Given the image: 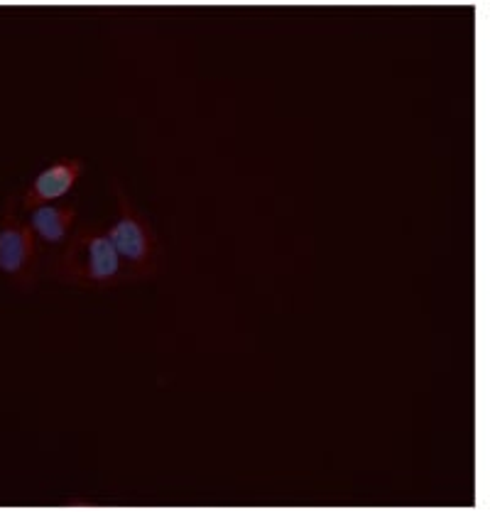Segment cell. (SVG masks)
<instances>
[{
  "label": "cell",
  "mask_w": 490,
  "mask_h": 512,
  "mask_svg": "<svg viewBox=\"0 0 490 512\" xmlns=\"http://www.w3.org/2000/svg\"><path fill=\"white\" fill-rule=\"evenodd\" d=\"M42 272L54 282L94 292H106L130 282L108 241L106 226L101 223H86L76 228L67 245L47 258Z\"/></svg>",
  "instance_id": "obj_1"
},
{
  "label": "cell",
  "mask_w": 490,
  "mask_h": 512,
  "mask_svg": "<svg viewBox=\"0 0 490 512\" xmlns=\"http://www.w3.org/2000/svg\"><path fill=\"white\" fill-rule=\"evenodd\" d=\"M111 189L116 194V216L111 223H106L108 241L116 250L130 282L152 280L160 275L165 248L147 216L130 201L123 184L111 179Z\"/></svg>",
  "instance_id": "obj_2"
},
{
  "label": "cell",
  "mask_w": 490,
  "mask_h": 512,
  "mask_svg": "<svg viewBox=\"0 0 490 512\" xmlns=\"http://www.w3.org/2000/svg\"><path fill=\"white\" fill-rule=\"evenodd\" d=\"M18 196H8L0 221V272L20 290H32L42 275V255L27 223L15 216Z\"/></svg>",
  "instance_id": "obj_3"
},
{
  "label": "cell",
  "mask_w": 490,
  "mask_h": 512,
  "mask_svg": "<svg viewBox=\"0 0 490 512\" xmlns=\"http://www.w3.org/2000/svg\"><path fill=\"white\" fill-rule=\"evenodd\" d=\"M84 172V160H79V157H59V160H54L52 165H47L45 170L32 179L30 187L20 196L18 206L23 211H30L42 204H57L59 199L74 192V187L79 184Z\"/></svg>",
  "instance_id": "obj_4"
},
{
  "label": "cell",
  "mask_w": 490,
  "mask_h": 512,
  "mask_svg": "<svg viewBox=\"0 0 490 512\" xmlns=\"http://www.w3.org/2000/svg\"><path fill=\"white\" fill-rule=\"evenodd\" d=\"M27 228L35 236L37 248H40L42 260L52 258L54 253L64 248L72 236L76 223V206L72 204H42L30 209L27 216Z\"/></svg>",
  "instance_id": "obj_5"
}]
</instances>
